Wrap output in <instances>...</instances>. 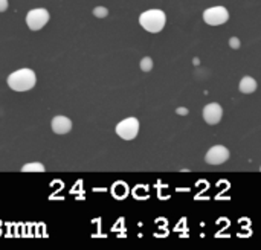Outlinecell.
<instances>
[{"instance_id": "obj_1", "label": "cell", "mask_w": 261, "mask_h": 250, "mask_svg": "<svg viewBox=\"0 0 261 250\" xmlns=\"http://www.w3.org/2000/svg\"><path fill=\"white\" fill-rule=\"evenodd\" d=\"M37 82V76L32 69L23 67L15 72H12L8 76V86L14 92H28L32 90Z\"/></svg>"}, {"instance_id": "obj_2", "label": "cell", "mask_w": 261, "mask_h": 250, "mask_svg": "<svg viewBox=\"0 0 261 250\" xmlns=\"http://www.w3.org/2000/svg\"><path fill=\"white\" fill-rule=\"evenodd\" d=\"M139 24L147 32L158 34L167 24V14L162 9H148L139 15Z\"/></svg>"}, {"instance_id": "obj_3", "label": "cell", "mask_w": 261, "mask_h": 250, "mask_svg": "<svg viewBox=\"0 0 261 250\" xmlns=\"http://www.w3.org/2000/svg\"><path fill=\"white\" fill-rule=\"evenodd\" d=\"M139 127H141V124H139V121L136 118H127V119L121 121L116 125L115 131H116V134L121 139H124V141H133L139 134Z\"/></svg>"}, {"instance_id": "obj_4", "label": "cell", "mask_w": 261, "mask_h": 250, "mask_svg": "<svg viewBox=\"0 0 261 250\" xmlns=\"http://www.w3.org/2000/svg\"><path fill=\"white\" fill-rule=\"evenodd\" d=\"M47 21H49V12L44 8H35L26 14V24L31 31L43 29L47 24Z\"/></svg>"}, {"instance_id": "obj_5", "label": "cell", "mask_w": 261, "mask_h": 250, "mask_svg": "<svg viewBox=\"0 0 261 250\" xmlns=\"http://www.w3.org/2000/svg\"><path fill=\"white\" fill-rule=\"evenodd\" d=\"M203 20L210 26H219L229 20V12L225 6H213L203 12Z\"/></svg>"}, {"instance_id": "obj_6", "label": "cell", "mask_w": 261, "mask_h": 250, "mask_svg": "<svg viewBox=\"0 0 261 250\" xmlns=\"http://www.w3.org/2000/svg\"><path fill=\"white\" fill-rule=\"evenodd\" d=\"M228 159H229V150L223 145H216L210 148L205 156V160L208 165H222L228 162Z\"/></svg>"}, {"instance_id": "obj_7", "label": "cell", "mask_w": 261, "mask_h": 250, "mask_svg": "<svg viewBox=\"0 0 261 250\" xmlns=\"http://www.w3.org/2000/svg\"><path fill=\"white\" fill-rule=\"evenodd\" d=\"M223 116V108L217 102H211L203 108V119L210 125H217L222 121Z\"/></svg>"}, {"instance_id": "obj_8", "label": "cell", "mask_w": 261, "mask_h": 250, "mask_svg": "<svg viewBox=\"0 0 261 250\" xmlns=\"http://www.w3.org/2000/svg\"><path fill=\"white\" fill-rule=\"evenodd\" d=\"M50 128L55 134H67L72 130V121L67 116L58 115L52 119Z\"/></svg>"}, {"instance_id": "obj_9", "label": "cell", "mask_w": 261, "mask_h": 250, "mask_svg": "<svg viewBox=\"0 0 261 250\" xmlns=\"http://www.w3.org/2000/svg\"><path fill=\"white\" fill-rule=\"evenodd\" d=\"M239 89L242 93L245 95H251L257 90V81L252 78V76H243L240 84H239Z\"/></svg>"}, {"instance_id": "obj_10", "label": "cell", "mask_w": 261, "mask_h": 250, "mask_svg": "<svg viewBox=\"0 0 261 250\" xmlns=\"http://www.w3.org/2000/svg\"><path fill=\"white\" fill-rule=\"evenodd\" d=\"M21 171L23 173H44V165L40 162H31V163L23 165Z\"/></svg>"}, {"instance_id": "obj_11", "label": "cell", "mask_w": 261, "mask_h": 250, "mask_svg": "<svg viewBox=\"0 0 261 250\" xmlns=\"http://www.w3.org/2000/svg\"><path fill=\"white\" fill-rule=\"evenodd\" d=\"M153 66H154V63H153V60H151L150 57L142 58L141 63H139V67H141L142 72H150V70L153 69Z\"/></svg>"}, {"instance_id": "obj_12", "label": "cell", "mask_w": 261, "mask_h": 250, "mask_svg": "<svg viewBox=\"0 0 261 250\" xmlns=\"http://www.w3.org/2000/svg\"><path fill=\"white\" fill-rule=\"evenodd\" d=\"M93 15H95L96 18H106V17L109 15V9H107L106 6H96V8L93 9Z\"/></svg>"}, {"instance_id": "obj_13", "label": "cell", "mask_w": 261, "mask_h": 250, "mask_svg": "<svg viewBox=\"0 0 261 250\" xmlns=\"http://www.w3.org/2000/svg\"><path fill=\"white\" fill-rule=\"evenodd\" d=\"M229 46H231L232 49H239V47H240V38L232 37V38L229 40Z\"/></svg>"}, {"instance_id": "obj_14", "label": "cell", "mask_w": 261, "mask_h": 250, "mask_svg": "<svg viewBox=\"0 0 261 250\" xmlns=\"http://www.w3.org/2000/svg\"><path fill=\"white\" fill-rule=\"evenodd\" d=\"M8 9V0H0V12Z\"/></svg>"}, {"instance_id": "obj_15", "label": "cell", "mask_w": 261, "mask_h": 250, "mask_svg": "<svg viewBox=\"0 0 261 250\" xmlns=\"http://www.w3.org/2000/svg\"><path fill=\"white\" fill-rule=\"evenodd\" d=\"M176 112H177V113H179L180 116H185V115L188 113V110H187V108H177Z\"/></svg>"}]
</instances>
